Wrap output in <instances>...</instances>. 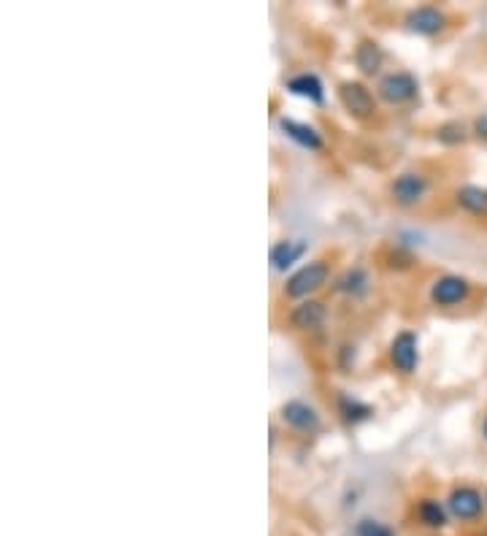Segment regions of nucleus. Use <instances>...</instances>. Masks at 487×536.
Returning <instances> with one entry per match:
<instances>
[{
  "mask_svg": "<svg viewBox=\"0 0 487 536\" xmlns=\"http://www.w3.org/2000/svg\"><path fill=\"white\" fill-rule=\"evenodd\" d=\"M330 279V268L325 260H311L306 266H300L285 285V296L288 298H309L311 293H317L325 282Z\"/></svg>",
  "mask_w": 487,
  "mask_h": 536,
  "instance_id": "nucleus-1",
  "label": "nucleus"
},
{
  "mask_svg": "<svg viewBox=\"0 0 487 536\" xmlns=\"http://www.w3.org/2000/svg\"><path fill=\"white\" fill-rule=\"evenodd\" d=\"M417 79L406 71H392V74H385L377 85V93L382 101H388L392 106H401V104H409L417 98Z\"/></svg>",
  "mask_w": 487,
  "mask_h": 536,
  "instance_id": "nucleus-2",
  "label": "nucleus"
},
{
  "mask_svg": "<svg viewBox=\"0 0 487 536\" xmlns=\"http://www.w3.org/2000/svg\"><path fill=\"white\" fill-rule=\"evenodd\" d=\"M472 296V282L461 274H444L431 285V301L436 307H458Z\"/></svg>",
  "mask_w": 487,
  "mask_h": 536,
  "instance_id": "nucleus-3",
  "label": "nucleus"
},
{
  "mask_svg": "<svg viewBox=\"0 0 487 536\" xmlns=\"http://www.w3.org/2000/svg\"><path fill=\"white\" fill-rule=\"evenodd\" d=\"M339 101L358 119H366L377 111V98L363 82H341L339 85Z\"/></svg>",
  "mask_w": 487,
  "mask_h": 536,
  "instance_id": "nucleus-4",
  "label": "nucleus"
},
{
  "mask_svg": "<svg viewBox=\"0 0 487 536\" xmlns=\"http://www.w3.org/2000/svg\"><path fill=\"white\" fill-rule=\"evenodd\" d=\"M390 193L395 198V204L401 207H414L425 198L428 193V177L420 174V171H403L392 179L390 185Z\"/></svg>",
  "mask_w": 487,
  "mask_h": 536,
  "instance_id": "nucleus-5",
  "label": "nucleus"
},
{
  "mask_svg": "<svg viewBox=\"0 0 487 536\" xmlns=\"http://www.w3.org/2000/svg\"><path fill=\"white\" fill-rule=\"evenodd\" d=\"M447 510L450 515H455L458 521H477L482 518L485 512V499L477 488H469V485H461L450 493L447 499Z\"/></svg>",
  "mask_w": 487,
  "mask_h": 536,
  "instance_id": "nucleus-6",
  "label": "nucleus"
},
{
  "mask_svg": "<svg viewBox=\"0 0 487 536\" xmlns=\"http://www.w3.org/2000/svg\"><path fill=\"white\" fill-rule=\"evenodd\" d=\"M390 360L401 374H414L420 366V344L411 330H401L390 344Z\"/></svg>",
  "mask_w": 487,
  "mask_h": 536,
  "instance_id": "nucleus-7",
  "label": "nucleus"
},
{
  "mask_svg": "<svg viewBox=\"0 0 487 536\" xmlns=\"http://www.w3.org/2000/svg\"><path fill=\"white\" fill-rule=\"evenodd\" d=\"M279 418H282V423L288 429L298 430V433H317L320 430V415L306 401H288V404H282Z\"/></svg>",
  "mask_w": 487,
  "mask_h": 536,
  "instance_id": "nucleus-8",
  "label": "nucleus"
},
{
  "mask_svg": "<svg viewBox=\"0 0 487 536\" xmlns=\"http://www.w3.org/2000/svg\"><path fill=\"white\" fill-rule=\"evenodd\" d=\"M447 25V14L436 5H420L406 14V27L417 35H436Z\"/></svg>",
  "mask_w": 487,
  "mask_h": 536,
  "instance_id": "nucleus-9",
  "label": "nucleus"
},
{
  "mask_svg": "<svg viewBox=\"0 0 487 536\" xmlns=\"http://www.w3.org/2000/svg\"><path fill=\"white\" fill-rule=\"evenodd\" d=\"M306 249H309V241H303V238H285V241H277V244L271 247V266H274L277 271H288V268H292V266L306 255Z\"/></svg>",
  "mask_w": 487,
  "mask_h": 536,
  "instance_id": "nucleus-10",
  "label": "nucleus"
},
{
  "mask_svg": "<svg viewBox=\"0 0 487 536\" xmlns=\"http://www.w3.org/2000/svg\"><path fill=\"white\" fill-rule=\"evenodd\" d=\"M325 320H328V309L320 301H300L290 312L292 328L298 330H317Z\"/></svg>",
  "mask_w": 487,
  "mask_h": 536,
  "instance_id": "nucleus-11",
  "label": "nucleus"
},
{
  "mask_svg": "<svg viewBox=\"0 0 487 536\" xmlns=\"http://www.w3.org/2000/svg\"><path fill=\"white\" fill-rule=\"evenodd\" d=\"M382 63H385V52H382V46L377 41L366 38V41L358 44V49H355V66L360 68V74L374 76V74H380Z\"/></svg>",
  "mask_w": 487,
  "mask_h": 536,
  "instance_id": "nucleus-12",
  "label": "nucleus"
},
{
  "mask_svg": "<svg viewBox=\"0 0 487 536\" xmlns=\"http://www.w3.org/2000/svg\"><path fill=\"white\" fill-rule=\"evenodd\" d=\"M279 127L288 133V138H292L295 144H300L303 149H311V152L322 149V136H320L311 125H306V122H295V119L282 116V119H279Z\"/></svg>",
  "mask_w": 487,
  "mask_h": 536,
  "instance_id": "nucleus-13",
  "label": "nucleus"
},
{
  "mask_svg": "<svg viewBox=\"0 0 487 536\" xmlns=\"http://www.w3.org/2000/svg\"><path fill=\"white\" fill-rule=\"evenodd\" d=\"M288 90H290L292 96L309 98V101H314V104H322V98H325L322 82H320V76H314V74H298V76L288 79Z\"/></svg>",
  "mask_w": 487,
  "mask_h": 536,
  "instance_id": "nucleus-14",
  "label": "nucleus"
},
{
  "mask_svg": "<svg viewBox=\"0 0 487 536\" xmlns=\"http://www.w3.org/2000/svg\"><path fill=\"white\" fill-rule=\"evenodd\" d=\"M458 207L466 209L469 215L487 217V187L480 185H463L458 190Z\"/></svg>",
  "mask_w": 487,
  "mask_h": 536,
  "instance_id": "nucleus-15",
  "label": "nucleus"
},
{
  "mask_svg": "<svg viewBox=\"0 0 487 536\" xmlns=\"http://www.w3.org/2000/svg\"><path fill=\"white\" fill-rule=\"evenodd\" d=\"M447 507L436 499H422L417 504V518L428 526V529H444L447 526Z\"/></svg>",
  "mask_w": 487,
  "mask_h": 536,
  "instance_id": "nucleus-16",
  "label": "nucleus"
},
{
  "mask_svg": "<svg viewBox=\"0 0 487 536\" xmlns=\"http://www.w3.org/2000/svg\"><path fill=\"white\" fill-rule=\"evenodd\" d=\"M336 290L344 296H360L369 290V274L363 268H350L336 279Z\"/></svg>",
  "mask_w": 487,
  "mask_h": 536,
  "instance_id": "nucleus-17",
  "label": "nucleus"
},
{
  "mask_svg": "<svg viewBox=\"0 0 487 536\" xmlns=\"http://www.w3.org/2000/svg\"><path fill=\"white\" fill-rule=\"evenodd\" d=\"M339 410H341V415H344L347 423H360V420H366V418L374 415L369 404H360L358 399H350V396H341L339 399Z\"/></svg>",
  "mask_w": 487,
  "mask_h": 536,
  "instance_id": "nucleus-18",
  "label": "nucleus"
},
{
  "mask_svg": "<svg viewBox=\"0 0 487 536\" xmlns=\"http://www.w3.org/2000/svg\"><path fill=\"white\" fill-rule=\"evenodd\" d=\"M436 138L447 147H458L469 138V127L463 122H444V125H439Z\"/></svg>",
  "mask_w": 487,
  "mask_h": 536,
  "instance_id": "nucleus-19",
  "label": "nucleus"
},
{
  "mask_svg": "<svg viewBox=\"0 0 487 536\" xmlns=\"http://www.w3.org/2000/svg\"><path fill=\"white\" fill-rule=\"evenodd\" d=\"M355 534L358 536H395V531L385 526V523H380V521H374V518H363L358 526H355Z\"/></svg>",
  "mask_w": 487,
  "mask_h": 536,
  "instance_id": "nucleus-20",
  "label": "nucleus"
},
{
  "mask_svg": "<svg viewBox=\"0 0 487 536\" xmlns=\"http://www.w3.org/2000/svg\"><path fill=\"white\" fill-rule=\"evenodd\" d=\"M474 136H477V138H482V141H487V114L477 116V122H474Z\"/></svg>",
  "mask_w": 487,
  "mask_h": 536,
  "instance_id": "nucleus-21",
  "label": "nucleus"
},
{
  "mask_svg": "<svg viewBox=\"0 0 487 536\" xmlns=\"http://www.w3.org/2000/svg\"><path fill=\"white\" fill-rule=\"evenodd\" d=\"M482 430H485V439H487V420H485V429H482Z\"/></svg>",
  "mask_w": 487,
  "mask_h": 536,
  "instance_id": "nucleus-22",
  "label": "nucleus"
}]
</instances>
